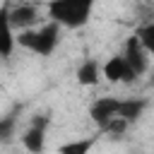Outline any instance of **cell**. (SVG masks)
<instances>
[{"label":"cell","mask_w":154,"mask_h":154,"mask_svg":"<svg viewBox=\"0 0 154 154\" xmlns=\"http://www.w3.org/2000/svg\"><path fill=\"white\" fill-rule=\"evenodd\" d=\"M46 10H48V19L58 22L60 26L79 29L89 22L94 0H51Z\"/></svg>","instance_id":"obj_1"},{"label":"cell","mask_w":154,"mask_h":154,"mask_svg":"<svg viewBox=\"0 0 154 154\" xmlns=\"http://www.w3.org/2000/svg\"><path fill=\"white\" fill-rule=\"evenodd\" d=\"M58 41H60V24L53 19L38 29H24L17 36V43L36 55H51L58 48Z\"/></svg>","instance_id":"obj_2"},{"label":"cell","mask_w":154,"mask_h":154,"mask_svg":"<svg viewBox=\"0 0 154 154\" xmlns=\"http://www.w3.org/2000/svg\"><path fill=\"white\" fill-rule=\"evenodd\" d=\"M101 72H103V77H106L111 84H130V82L137 79V75H135V70L128 65L125 55H111V58L101 65Z\"/></svg>","instance_id":"obj_3"},{"label":"cell","mask_w":154,"mask_h":154,"mask_svg":"<svg viewBox=\"0 0 154 154\" xmlns=\"http://www.w3.org/2000/svg\"><path fill=\"white\" fill-rule=\"evenodd\" d=\"M123 55H125V60H128V65L135 70V75L137 77H142L147 70H149V53H147V48L142 46V41L137 38V34H132L128 41H125V48H123Z\"/></svg>","instance_id":"obj_4"},{"label":"cell","mask_w":154,"mask_h":154,"mask_svg":"<svg viewBox=\"0 0 154 154\" xmlns=\"http://www.w3.org/2000/svg\"><path fill=\"white\" fill-rule=\"evenodd\" d=\"M118 106H120V99H116V96H101V99H96L89 106V118L103 130L118 116Z\"/></svg>","instance_id":"obj_5"},{"label":"cell","mask_w":154,"mask_h":154,"mask_svg":"<svg viewBox=\"0 0 154 154\" xmlns=\"http://www.w3.org/2000/svg\"><path fill=\"white\" fill-rule=\"evenodd\" d=\"M10 22L14 29L24 31V29H31L36 22H38V10L31 5V2H19V5H12L10 7Z\"/></svg>","instance_id":"obj_6"},{"label":"cell","mask_w":154,"mask_h":154,"mask_svg":"<svg viewBox=\"0 0 154 154\" xmlns=\"http://www.w3.org/2000/svg\"><path fill=\"white\" fill-rule=\"evenodd\" d=\"M17 46L14 26L10 22V7H0V58H10Z\"/></svg>","instance_id":"obj_7"},{"label":"cell","mask_w":154,"mask_h":154,"mask_svg":"<svg viewBox=\"0 0 154 154\" xmlns=\"http://www.w3.org/2000/svg\"><path fill=\"white\" fill-rule=\"evenodd\" d=\"M101 77H103L101 65H99V60H94V58H87V60L77 67V82H79L82 87H94V84H99Z\"/></svg>","instance_id":"obj_8"},{"label":"cell","mask_w":154,"mask_h":154,"mask_svg":"<svg viewBox=\"0 0 154 154\" xmlns=\"http://www.w3.org/2000/svg\"><path fill=\"white\" fill-rule=\"evenodd\" d=\"M144 108H147V101L144 99H120L118 116L125 118L128 123H135V120H140V116L144 113Z\"/></svg>","instance_id":"obj_9"},{"label":"cell","mask_w":154,"mask_h":154,"mask_svg":"<svg viewBox=\"0 0 154 154\" xmlns=\"http://www.w3.org/2000/svg\"><path fill=\"white\" fill-rule=\"evenodd\" d=\"M22 144L29 152H43V147H46V128L29 125V130L22 135Z\"/></svg>","instance_id":"obj_10"},{"label":"cell","mask_w":154,"mask_h":154,"mask_svg":"<svg viewBox=\"0 0 154 154\" xmlns=\"http://www.w3.org/2000/svg\"><path fill=\"white\" fill-rule=\"evenodd\" d=\"M94 142H96V137H87V140H75V142H67V144H63L58 152L60 154H87L91 147H94Z\"/></svg>","instance_id":"obj_11"},{"label":"cell","mask_w":154,"mask_h":154,"mask_svg":"<svg viewBox=\"0 0 154 154\" xmlns=\"http://www.w3.org/2000/svg\"><path fill=\"white\" fill-rule=\"evenodd\" d=\"M17 130V116H2L0 118V144H10Z\"/></svg>","instance_id":"obj_12"},{"label":"cell","mask_w":154,"mask_h":154,"mask_svg":"<svg viewBox=\"0 0 154 154\" xmlns=\"http://www.w3.org/2000/svg\"><path fill=\"white\" fill-rule=\"evenodd\" d=\"M137 38L142 41V46L147 48V53L154 58V22H147V24H142L137 31Z\"/></svg>","instance_id":"obj_13"},{"label":"cell","mask_w":154,"mask_h":154,"mask_svg":"<svg viewBox=\"0 0 154 154\" xmlns=\"http://www.w3.org/2000/svg\"><path fill=\"white\" fill-rule=\"evenodd\" d=\"M128 125H130V123H128L125 118L116 116V118H113V120H111V123H108V125L103 128V132H108L111 137H120V135H123V132L128 130Z\"/></svg>","instance_id":"obj_14"},{"label":"cell","mask_w":154,"mask_h":154,"mask_svg":"<svg viewBox=\"0 0 154 154\" xmlns=\"http://www.w3.org/2000/svg\"><path fill=\"white\" fill-rule=\"evenodd\" d=\"M31 125H38V128H48V116H34V118H31Z\"/></svg>","instance_id":"obj_15"}]
</instances>
